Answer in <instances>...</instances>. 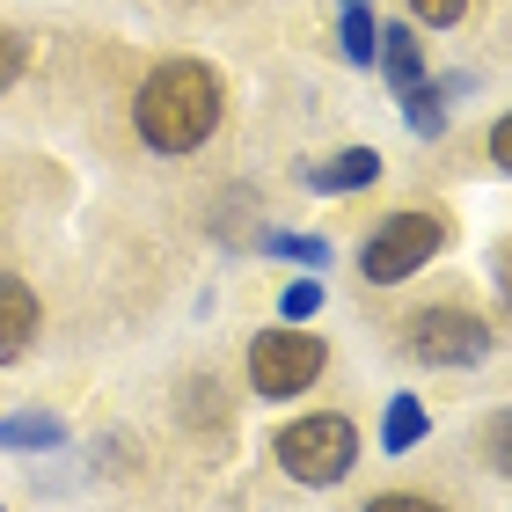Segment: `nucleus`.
Masks as SVG:
<instances>
[{"instance_id":"obj_1","label":"nucleus","mask_w":512,"mask_h":512,"mask_svg":"<svg viewBox=\"0 0 512 512\" xmlns=\"http://www.w3.org/2000/svg\"><path fill=\"white\" fill-rule=\"evenodd\" d=\"M132 125H139V139H147L154 154L205 147L213 125H220V81H213V66H198V59L154 66V74L139 81V96H132Z\"/></svg>"},{"instance_id":"obj_2","label":"nucleus","mask_w":512,"mask_h":512,"mask_svg":"<svg viewBox=\"0 0 512 512\" xmlns=\"http://www.w3.org/2000/svg\"><path fill=\"white\" fill-rule=\"evenodd\" d=\"M278 447V469H286L293 483H344L352 476V461H359V432H352V417H300V425H286L271 439Z\"/></svg>"},{"instance_id":"obj_3","label":"nucleus","mask_w":512,"mask_h":512,"mask_svg":"<svg viewBox=\"0 0 512 512\" xmlns=\"http://www.w3.org/2000/svg\"><path fill=\"white\" fill-rule=\"evenodd\" d=\"M439 242H447V227H439V213H395L374 242H366V256H359V271L374 278V286H403L410 271H425L432 256H439Z\"/></svg>"},{"instance_id":"obj_4","label":"nucleus","mask_w":512,"mask_h":512,"mask_svg":"<svg viewBox=\"0 0 512 512\" xmlns=\"http://www.w3.org/2000/svg\"><path fill=\"white\" fill-rule=\"evenodd\" d=\"M315 374H322V337L293 330V322H278V330H264L249 344V388L256 395H300V388H315Z\"/></svg>"},{"instance_id":"obj_5","label":"nucleus","mask_w":512,"mask_h":512,"mask_svg":"<svg viewBox=\"0 0 512 512\" xmlns=\"http://www.w3.org/2000/svg\"><path fill=\"white\" fill-rule=\"evenodd\" d=\"M483 352H491V322L469 308H425L410 322V359L425 366H476Z\"/></svg>"},{"instance_id":"obj_6","label":"nucleus","mask_w":512,"mask_h":512,"mask_svg":"<svg viewBox=\"0 0 512 512\" xmlns=\"http://www.w3.org/2000/svg\"><path fill=\"white\" fill-rule=\"evenodd\" d=\"M30 337H37V293L0 271V359H22Z\"/></svg>"},{"instance_id":"obj_7","label":"nucleus","mask_w":512,"mask_h":512,"mask_svg":"<svg viewBox=\"0 0 512 512\" xmlns=\"http://www.w3.org/2000/svg\"><path fill=\"white\" fill-rule=\"evenodd\" d=\"M374 66L388 74V88H395V96L425 81V52H417V37L403 30V22H395V30H381V37H374Z\"/></svg>"},{"instance_id":"obj_8","label":"nucleus","mask_w":512,"mask_h":512,"mask_svg":"<svg viewBox=\"0 0 512 512\" xmlns=\"http://www.w3.org/2000/svg\"><path fill=\"white\" fill-rule=\"evenodd\" d=\"M0 447L8 454H44V447H66V425L52 410H15V417H0Z\"/></svg>"},{"instance_id":"obj_9","label":"nucleus","mask_w":512,"mask_h":512,"mask_svg":"<svg viewBox=\"0 0 512 512\" xmlns=\"http://www.w3.org/2000/svg\"><path fill=\"white\" fill-rule=\"evenodd\" d=\"M374 176H381V154H374V147H344L337 161L308 169V183H315V191H366Z\"/></svg>"},{"instance_id":"obj_10","label":"nucleus","mask_w":512,"mask_h":512,"mask_svg":"<svg viewBox=\"0 0 512 512\" xmlns=\"http://www.w3.org/2000/svg\"><path fill=\"white\" fill-rule=\"evenodd\" d=\"M425 432H432L425 403H417V395H395V403H388V417H381V447H388V454H410Z\"/></svg>"},{"instance_id":"obj_11","label":"nucleus","mask_w":512,"mask_h":512,"mask_svg":"<svg viewBox=\"0 0 512 512\" xmlns=\"http://www.w3.org/2000/svg\"><path fill=\"white\" fill-rule=\"evenodd\" d=\"M395 103H403V118H410L417 139H439V132H447V96H439V81H417V88H403Z\"/></svg>"},{"instance_id":"obj_12","label":"nucleus","mask_w":512,"mask_h":512,"mask_svg":"<svg viewBox=\"0 0 512 512\" xmlns=\"http://www.w3.org/2000/svg\"><path fill=\"white\" fill-rule=\"evenodd\" d=\"M374 37H381V22H374V15H366V8H344V22H337L344 59H352V66H374Z\"/></svg>"},{"instance_id":"obj_13","label":"nucleus","mask_w":512,"mask_h":512,"mask_svg":"<svg viewBox=\"0 0 512 512\" xmlns=\"http://www.w3.org/2000/svg\"><path fill=\"white\" fill-rule=\"evenodd\" d=\"M264 249L286 256V264H308V271L330 264V242H315V235H264Z\"/></svg>"},{"instance_id":"obj_14","label":"nucleus","mask_w":512,"mask_h":512,"mask_svg":"<svg viewBox=\"0 0 512 512\" xmlns=\"http://www.w3.org/2000/svg\"><path fill=\"white\" fill-rule=\"evenodd\" d=\"M315 308H322V286H315V278H293L286 300H278V322H308Z\"/></svg>"},{"instance_id":"obj_15","label":"nucleus","mask_w":512,"mask_h":512,"mask_svg":"<svg viewBox=\"0 0 512 512\" xmlns=\"http://www.w3.org/2000/svg\"><path fill=\"white\" fill-rule=\"evenodd\" d=\"M22 59H30V52H22V37L8 30V22H0V96H8V88L22 81Z\"/></svg>"},{"instance_id":"obj_16","label":"nucleus","mask_w":512,"mask_h":512,"mask_svg":"<svg viewBox=\"0 0 512 512\" xmlns=\"http://www.w3.org/2000/svg\"><path fill=\"white\" fill-rule=\"evenodd\" d=\"M366 512H447V505H439V498H425V491H381Z\"/></svg>"},{"instance_id":"obj_17","label":"nucleus","mask_w":512,"mask_h":512,"mask_svg":"<svg viewBox=\"0 0 512 512\" xmlns=\"http://www.w3.org/2000/svg\"><path fill=\"white\" fill-rule=\"evenodd\" d=\"M410 8L425 22H461V15H469V0H410Z\"/></svg>"},{"instance_id":"obj_18","label":"nucleus","mask_w":512,"mask_h":512,"mask_svg":"<svg viewBox=\"0 0 512 512\" xmlns=\"http://www.w3.org/2000/svg\"><path fill=\"white\" fill-rule=\"evenodd\" d=\"M491 154H498V161H512V125H505V118L491 125Z\"/></svg>"},{"instance_id":"obj_19","label":"nucleus","mask_w":512,"mask_h":512,"mask_svg":"<svg viewBox=\"0 0 512 512\" xmlns=\"http://www.w3.org/2000/svg\"><path fill=\"white\" fill-rule=\"evenodd\" d=\"M344 8H366V0H344Z\"/></svg>"}]
</instances>
